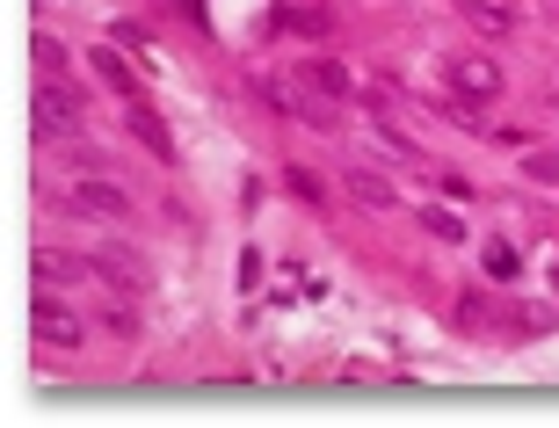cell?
<instances>
[{"instance_id": "obj_7", "label": "cell", "mask_w": 559, "mask_h": 428, "mask_svg": "<svg viewBox=\"0 0 559 428\" xmlns=\"http://www.w3.org/2000/svg\"><path fill=\"white\" fill-rule=\"evenodd\" d=\"M342 189H349L364 211H400V189H393V175H378V167H349L342 175Z\"/></svg>"}, {"instance_id": "obj_1", "label": "cell", "mask_w": 559, "mask_h": 428, "mask_svg": "<svg viewBox=\"0 0 559 428\" xmlns=\"http://www.w3.org/2000/svg\"><path fill=\"white\" fill-rule=\"evenodd\" d=\"M29 123H37V139H59L73 145L81 139V95L66 81H37V103H29Z\"/></svg>"}, {"instance_id": "obj_9", "label": "cell", "mask_w": 559, "mask_h": 428, "mask_svg": "<svg viewBox=\"0 0 559 428\" xmlns=\"http://www.w3.org/2000/svg\"><path fill=\"white\" fill-rule=\"evenodd\" d=\"M124 123H131V139H139V145H153V160H167V167H175V139H167V123L153 117V109H145V103H131V109H124Z\"/></svg>"}, {"instance_id": "obj_15", "label": "cell", "mask_w": 559, "mask_h": 428, "mask_svg": "<svg viewBox=\"0 0 559 428\" xmlns=\"http://www.w3.org/2000/svg\"><path fill=\"white\" fill-rule=\"evenodd\" d=\"M95 320H103L109 334H139V320H131V298H124V290H109L103 306H95Z\"/></svg>"}, {"instance_id": "obj_11", "label": "cell", "mask_w": 559, "mask_h": 428, "mask_svg": "<svg viewBox=\"0 0 559 428\" xmlns=\"http://www.w3.org/2000/svg\"><path fill=\"white\" fill-rule=\"evenodd\" d=\"M81 276H95L81 254H59V247H44V254H37V284H81Z\"/></svg>"}, {"instance_id": "obj_19", "label": "cell", "mask_w": 559, "mask_h": 428, "mask_svg": "<svg viewBox=\"0 0 559 428\" xmlns=\"http://www.w3.org/2000/svg\"><path fill=\"white\" fill-rule=\"evenodd\" d=\"M451 320L465 326V334H479V326H495V306H487V298L473 290V298H457V312H451Z\"/></svg>"}, {"instance_id": "obj_8", "label": "cell", "mask_w": 559, "mask_h": 428, "mask_svg": "<svg viewBox=\"0 0 559 428\" xmlns=\"http://www.w3.org/2000/svg\"><path fill=\"white\" fill-rule=\"evenodd\" d=\"M290 117L306 123V131H342V109H334V95H320V87H298V95H290Z\"/></svg>"}, {"instance_id": "obj_4", "label": "cell", "mask_w": 559, "mask_h": 428, "mask_svg": "<svg viewBox=\"0 0 559 428\" xmlns=\"http://www.w3.org/2000/svg\"><path fill=\"white\" fill-rule=\"evenodd\" d=\"M443 81H451V95H465V103H487V95H501V66L479 59V51H443Z\"/></svg>"}, {"instance_id": "obj_21", "label": "cell", "mask_w": 559, "mask_h": 428, "mask_svg": "<svg viewBox=\"0 0 559 428\" xmlns=\"http://www.w3.org/2000/svg\"><path fill=\"white\" fill-rule=\"evenodd\" d=\"M523 175H531V182H559V160H552V153H531V167H523Z\"/></svg>"}, {"instance_id": "obj_17", "label": "cell", "mask_w": 559, "mask_h": 428, "mask_svg": "<svg viewBox=\"0 0 559 428\" xmlns=\"http://www.w3.org/2000/svg\"><path fill=\"white\" fill-rule=\"evenodd\" d=\"M66 160H73V175H117V167H109V153H103V145H81V139L66 145Z\"/></svg>"}, {"instance_id": "obj_2", "label": "cell", "mask_w": 559, "mask_h": 428, "mask_svg": "<svg viewBox=\"0 0 559 428\" xmlns=\"http://www.w3.org/2000/svg\"><path fill=\"white\" fill-rule=\"evenodd\" d=\"M87 269H95V284L124 290V298H153V269H145L124 240H103L95 254H87Z\"/></svg>"}, {"instance_id": "obj_20", "label": "cell", "mask_w": 559, "mask_h": 428, "mask_svg": "<svg viewBox=\"0 0 559 428\" xmlns=\"http://www.w3.org/2000/svg\"><path fill=\"white\" fill-rule=\"evenodd\" d=\"M421 233H436L443 247H451V240H465V225H457L451 211H421Z\"/></svg>"}, {"instance_id": "obj_22", "label": "cell", "mask_w": 559, "mask_h": 428, "mask_svg": "<svg viewBox=\"0 0 559 428\" xmlns=\"http://www.w3.org/2000/svg\"><path fill=\"white\" fill-rule=\"evenodd\" d=\"M429 182H436V189H451V197H465V189H473V182H465V175H457V167H436Z\"/></svg>"}, {"instance_id": "obj_6", "label": "cell", "mask_w": 559, "mask_h": 428, "mask_svg": "<svg viewBox=\"0 0 559 428\" xmlns=\"http://www.w3.org/2000/svg\"><path fill=\"white\" fill-rule=\"evenodd\" d=\"M495 326H509V334H523V342H538V334L559 326V312L545 306V298H509V306H495Z\"/></svg>"}, {"instance_id": "obj_5", "label": "cell", "mask_w": 559, "mask_h": 428, "mask_svg": "<svg viewBox=\"0 0 559 428\" xmlns=\"http://www.w3.org/2000/svg\"><path fill=\"white\" fill-rule=\"evenodd\" d=\"M73 211H87V218H109V225H124L131 218V197L117 182H109V175H81V182H73Z\"/></svg>"}, {"instance_id": "obj_16", "label": "cell", "mask_w": 559, "mask_h": 428, "mask_svg": "<svg viewBox=\"0 0 559 428\" xmlns=\"http://www.w3.org/2000/svg\"><path fill=\"white\" fill-rule=\"evenodd\" d=\"M284 182H290V197H298V204H328V182H320L312 167H284Z\"/></svg>"}, {"instance_id": "obj_12", "label": "cell", "mask_w": 559, "mask_h": 428, "mask_svg": "<svg viewBox=\"0 0 559 428\" xmlns=\"http://www.w3.org/2000/svg\"><path fill=\"white\" fill-rule=\"evenodd\" d=\"M87 59H95V81H109L124 103H139V81H131V66L117 59V51H87Z\"/></svg>"}, {"instance_id": "obj_13", "label": "cell", "mask_w": 559, "mask_h": 428, "mask_svg": "<svg viewBox=\"0 0 559 428\" xmlns=\"http://www.w3.org/2000/svg\"><path fill=\"white\" fill-rule=\"evenodd\" d=\"M306 87H320V95L342 103V95H349V66H342V59H312L306 66Z\"/></svg>"}, {"instance_id": "obj_23", "label": "cell", "mask_w": 559, "mask_h": 428, "mask_svg": "<svg viewBox=\"0 0 559 428\" xmlns=\"http://www.w3.org/2000/svg\"><path fill=\"white\" fill-rule=\"evenodd\" d=\"M545 284H552V290H559V262H552V276H545Z\"/></svg>"}, {"instance_id": "obj_18", "label": "cell", "mask_w": 559, "mask_h": 428, "mask_svg": "<svg viewBox=\"0 0 559 428\" xmlns=\"http://www.w3.org/2000/svg\"><path fill=\"white\" fill-rule=\"evenodd\" d=\"M516 269H523V254L509 240H495L487 247V276H495V284H516Z\"/></svg>"}, {"instance_id": "obj_14", "label": "cell", "mask_w": 559, "mask_h": 428, "mask_svg": "<svg viewBox=\"0 0 559 428\" xmlns=\"http://www.w3.org/2000/svg\"><path fill=\"white\" fill-rule=\"evenodd\" d=\"M29 59H37V73H44V81H66V66H73L59 37H37V44H29Z\"/></svg>"}, {"instance_id": "obj_24", "label": "cell", "mask_w": 559, "mask_h": 428, "mask_svg": "<svg viewBox=\"0 0 559 428\" xmlns=\"http://www.w3.org/2000/svg\"><path fill=\"white\" fill-rule=\"evenodd\" d=\"M552 8H559V0H552Z\"/></svg>"}, {"instance_id": "obj_3", "label": "cell", "mask_w": 559, "mask_h": 428, "mask_svg": "<svg viewBox=\"0 0 559 428\" xmlns=\"http://www.w3.org/2000/svg\"><path fill=\"white\" fill-rule=\"evenodd\" d=\"M29 326H37V342H44V348H59V356H73V348L87 342V320H81V312H66L51 290H37V306H29Z\"/></svg>"}, {"instance_id": "obj_10", "label": "cell", "mask_w": 559, "mask_h": 428, "mask_svg": "<svg viewBox=\"0 0 559 428\" xmlns=\"http://www.w3.org/2000/svg\"><path fill=\"white\" fill-rule=\"evenodd\" d=\"M457 15L473 22V29H487V37H509L516 29V8L509 0H457Z\"/></svg>"}]
</instances>
